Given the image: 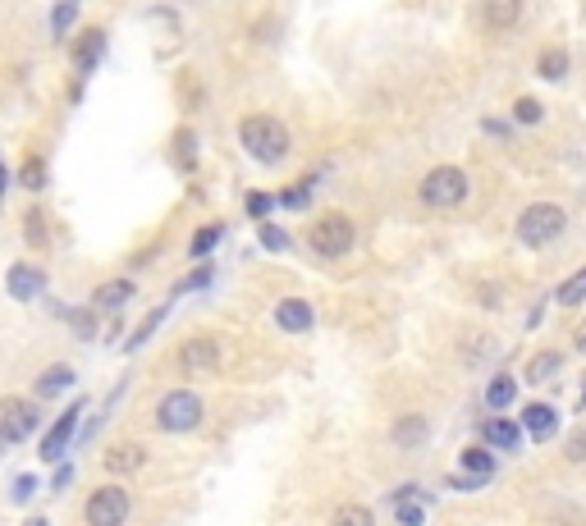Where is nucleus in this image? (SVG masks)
Here are the masks:
<instances>
[{
	"label": "nucleus",
	"instance_id": "obj_40",
	"mask_svg": "<svg viewBox=\"0 0 586 526\" xmlns=\"http://www.w3.org/2000/svg\"><path fill=\"white\" fill-rule=\"evenodd\" d=\"M5 183H10V179H5V165H0V197H5Z\"/></svg>",
	"mask_w": 586,
	"mask_h": 526
},
{
	"label": "nucleus",
	"instance_id": "obj_25",
	"mask_svg": "<svg viewBox=\"0 0 586 526\" xmlns=\"http://www.w3.org/2000/svg\"><path fill=\"white\" fill-rule=\"evenodd\" d=\"M330 526H376V517H371V508H362V504H344V508H335Z\"/></svg>",
	"mask_w": 586,
	"mask_h": 526
},
{
	"label": "nucleus",
	"instance_id": "obj_7",
	"mask_svg": "<svg viewBox=\"0 0 586 526\" xmlns=\"http://www.w3.org/2000/svg\"><path fill=\"white\" fill-rule=\"evenodd\" d=\"M37 430V408L28 398H0V440L23 444Z\"/></svg>",
	"mask_w": 586,
	"mask_h": 526
},
{
	"label": "nucleus",
	"instance_id": "obj_26",
	"mask_svg": "<svg viewBox=\"0 0 586 526\" xmlns=\"http://www.w3.org/2000/svg\"><path fill=\"white\" fill-rule=\"evenodd\" d=\"M133 298V284L129 280H115V284H101L97 289V307H124Z\"/></svg>",
	"mask_w": 586,
	"mask_h": 526
},
{
	"label": "nucleus",
	"instance_id": "obj_23",
	"mask_svg": "<svg viewBox=\"0 0 586 526\" xmlns=\"http://www.w3.org/2000/svg\"><path fill=\"white\" fill-rule=\"evenodd\" d=\"M536 74H541L545 83H559V78H568V51H545L541 60H536Z\"/></svg>",
	"mask_w": 586,
	"mask_h": 526
},
{
	"label": "nucleus",
	"instance_id": "obj_29",
	"mask_svg": "<svg viewBox=\"0 0 586 526\" xmlns=\"http://www.w3.org/2000/svg\"><path fill=\"white\" fill-rule=\"evenodd\" d=\"M19 183H23V188H33V193H37V188H46V165L37 161V156H28V161H23Z\"/></svg>",
	"mask_w": 586,
	"mask_h": 526
},
{
	"label": "nucleus",
	"instance_id": "obj_24",
	"mask_svg": "<svg viewBox=\"0 0 586 526\" xmlns=\"http://www.w3.org/2000/svg\"><path fill=\"white\" fill-rule=\"evenodd\" d=\"M220 238H225V229H220V225H202L193 234V243H188V252H193V257H211Z\"/></svg>",
	"mask_w": 586,
	"mask_h": 526
},
{
	"label": "nucleus",
	"instance_id": "obj_35",
	"mask_svg": "<svg viewBox=\"0 0 586 526\" xmlns=\"http://www.w3.org/2000/svg\"><path fill=\"white\" fill-rule=\"evenodd\" d=\"M174 151H179V161H184V165H193V161H197V142H193V133H179V147H174Z\"/></svg>",
	"mask_w": 586,
	"mask_h": 526
},
{
	"label": "nucleus",
	"instance_id": "obj_10",
	"mask_svg": "<svg viewBox=\"0 0 586 526\" xmlns=\"http://www.w3.org/2000/svg\"><path fill=\"white\" fill-rule=\"evenodd\" d=\"M138 467H147V449H142V444L124 440V444H110L106 449V472L110 476H129V472H138Z\"/></svg>",
	"mask_w": 586,
	"mask_h": 526
},
{
	"label": "nucleus",
	"instance_id": "obj_8",
	"mask_svg": "<svg viewBox=\"0 0 586 526\" xmlns=\"http://www.w3.org/2000/svg\"><path fill=\"white\" fill-rule=\"evenodd\" d=\"M179 366L188 376H202V371H216L220 366V344L211 334H197V339H184L179 344Z\"/></svg>",
	"mask_w": 586,
	"mask_h": 526
},
{
	"label": "nucleus",
	"instance_id": "obj_30",
	"mask_svg": "<svg viewBox=\"0 0 586 526\" xmlns=\"http://www.w3.org/2000/svg\"><path fill=\"white\" fill-rule=\"evenodd\" d=\"M261 243H266V252H289L293 238L284 234L280 225H261Z\"/></svg>",
	"mask_w": 586,
	"mask_h": 526
},
{
	"label": "nucleus",
	"instance_id": "obj_4",
	"mask_svg": "<svg viewBox=\"0 0 586 526\" xmlns=\"http://www.w3.org/2000/svg\"><path fill=\"white\" fill-rule=\"evenodd\" d=\"M417 197H422L431 211H449V206H458L467 197V174L458 170V165H435V170L422 179Z\"/></svg>",
	"mask_w": 586,
	"mask_h": 526
},
{
	"label": "nucleus",
	"instance_id": "obj_21",
	"mask_svg": "<svg viewBox=\"0 0 586 526\" xmlns=\"http://www.w3.org/2000/svg\"><path fill=\"white\" fill-rule=\"evenodd\" d=\"M513 398H518V380H513V376H495L486 385V408L500 412V408H509Z\"/></svg>",
	"mask_w": 586,
	"mask_h": 526
},
{
	"label": "nucleus",
	"instance_id": "obj_34",
	"mask_svg": "<svg viewBox=\"0 0 586 526\" xmlns=\"http://www.w3.org/2000/svg\"><path fill=\"white\" fill-rule=\"evenodd\" d=\"M207 284H211V266H197L193 275L179 284V289H184V293H197V289H207Z\"/></svg>",
	"mask_w": 586,
	"mask_h": 526
},
{
	"label": "nucleus",
	"instance_id": "obj_19",
	"mask_svg": "<svg viewBox=\"0 0 586 526\" xmlns=\"http://www.w3.org/2000/svg\"><path fill=\"white\" fill-rule=\"evenodd\" d=\"M559 366H564V357L554 353V348H545V353H536L532 362H527V371H522V376L532 380V385H545L550 376H559Z\"/></svg>",
	"mask_w": 586,
	"mask_h": 526
},
{
	"label": "nucleus",
	"instance_id": "obj_17",
	"mask_svg": "<svg viewBox=\"0 0 586 526\" xmlns=\"http://www.w3.org/2000/svg\"><path fill=\"white\" fill-rule=\"evenodd\" d=\"M458 467H463L467 476H481V481H490V476H495V453H490L486 444H472V449L458 453Z\"/></svg>",
	"mask_w": 586,
	"mask_h": 526
},
{
	"label": "nucleus",
	"instance_id": "obj_2",
	"mask_svg": "<svg viewBox=\"0 0 586 526\" xmlns=\"http://www.w3.org/2000/svg\"><path fill=\"white\" fill-rule=\"evenodd\" d=\"M568 229V211L554 202H532L527 211L518 215V225H513V234H518L522 247H545L554 243V238Z\"/></svg>",
	"mask_w": 586,
	"mask_h": 526
},
{
	"label": "nucleus",
	"instance_id": "obj_1",
	"mask_svg": "<svg viewBox=\"0 0 586 526\" xmlns=\"http://www.w3.org/2000/svg\"><path fill=\"white\" fill-rule=\"evenodd\" d=\"M239 138H243V151L261 165H275L289 156V129L275 115H248L239 124Z\"/></svg>",
	"mask_w": 586,
	"mask_h": 526
},
{
	"label": "nucleus",
	"instance_id": "obj_15",
	"mask_svg": "<svg viewBox=\"0 0 586 526\" xmlns=\"http://www.w3.org/2000/svg\"><path fill=\"white\" fill-rule=\"evenodd\" d=\"M101 51H106V33H101V28H87V33L74 42L78 74H92V69H97V60H101Z\"/></svg>",
	"mask_w": 586,
	"mask_h": 526
},
{
	"label": "nucleus",
	"instance_id": "obj_16",
	"mask_svg": "<svg viewBox=\"0 0 586 526\" xmlns=\"http://www.w3.org/2000/svg\"><path fill=\"white\" fill-rule=\"evenodd\" d=\"M481 440H486L490 449H518L522 426H513V421L495 417V421H486V426H481Z\"/></svg>",
	"mask_w": 586,
	"mask_h": 526
},
{
	"label": "nucleus",
	"instance_id": "obj_22",
	"mask_svg": "<svg viewBox=\"0 0 586 526\" xmlns=\"http://www.w3.org/2000/svg\"><path fill=\"white\" fill-rule=\"evenodd\" d=\"M69 385H74V366H51V371H42V380H37V394L51 398Z\"/></svg>",
	"mask_w": 586,
	"mask_h": 526
},
{
	"label": "nucleus",
	"instance_id": "obj_39",
	"mask_svg": "<svg viewBox=\"0 0 586 526\" xmlns=\"http://www.w3.org/2000/svg\"><path fill=\"white\" fill-rule=\"evenodd\" d=\"M573 344H577V353H586V321L577 325V334H573Z\"/></svg>",
	"mask_w": 586,
	"mask_h": 526
},
{
	"label": "nucleus",
	"instance_id": "obj_5",
	"mask_svg": "<svg viewBox=\"0 0 586 526\" xmlns=\"http://www.w3.org/2000/svg\"><path fill=\"white\" fill-rule=\"evenodd\" d=\"M307 243H312L316 257H344L348 247L358 243V229L348 215H321L312 229H307Z\"/></svg>",
	"mask_w": 586,
	"mask_h": 526
},
{
	"label": "nucleus",
	"instance_id": "obj_3",
	"mask_svg": "<svg viewBox=\"0 0 586 526\" xmlns=\"http://www.w3.org/2000/svg\"><path fill=\"white\" fill-rule=\"evenodd\" d=\"M156 426L165 435H188V430L202 426V398L193 389H170V394L156 403Z\"/></svg>",
	"mask_w": 586,
	"mask_h": 526
},
{
	"label": "nucleus",
	"instance_id": "obj_12",
	"mask_svg": "<svg viewBox=\"0 0 586 526\" xmlns=\"http://www.w3.org/2000/svg\"><path fill=\"white\" fill-rule=\"evenodd\" d=\"M518 19H522V0H486L481 5V23L490 33H509V28H518Z\"/></svg>",
	"mask_w": 586,
	"mask_h": 526
},
{
	"label": "nucleus",
	"instance_id": "obj_11",
	"mask_svg": "<svg viewBox=\"0 0 586 526\" xmlns=\"http://www.w3.org/2000/svg\"><path fill=\"white\" fill-rule=\"evenodd\" d=\"M5 284H10V298L19 302H33L37 293H42L46 275L37 266H28V261H19V266H10V275H5Z\"/></svg>",
	"mask_w": 586,
	"mask_h": 526
},
{
	"label": "nucleus",
	"instance_id": "obj_38",
	"mask_svg": "<svg viewBox=\"0 0 586 526\" xmlns=\"http://www.w3.org/2000/svg\"><path fill=\"white\" fill-rule=\"evenodd\" d=\"M28 238H33V243H42V238H46V229H42V220H37V215L28 220Z\"/></svg>",
	"mask_w": 586,
	"mask_h": 526
},
{
	"label": "nucleus",
	"instance_id": "obj_20",
	"mask_svg": "<svg viewBox=\"0 0 586 526\" xmlns=\"http://www.w3.org/2000/svg\"><path fill=\"white\" fill-rule=\"evenodd\" d=\"M554 302H559V307H577V302H586V266L573 270V275L554 289Z\"/></svg>",
	"mask_w": 586,
	"mask_h": 526
},
{
	"label": "nucleus",
	"instance_id": "obj_18",
	"mask_svg": "<svg viewBox=\"0 0 586 526\" xmlns=\"http://www.w3.org/2000/svg\"><path fill=\"white\" fill-rule=\"evenodd\" d=\"M426 435H431V426H426V417H399L394 421V444L399 449H417V444H426Z\"/></svg>",
	"mask_w": 586,
	"mask_h": 526
},
{
	"label": "nucleus",
	"instance_id": "obj_14",
	"mask_svg": "<svg viewBox=\"0 0 586 526\" xmlns=\"http://www.w3.org/2000/svg\"><path fill=\"white\" fill-rule=\"evenodd\" d=\"M312 307H307L303 298H284L280 307H275V325L280 330H289V334H303V330H312Z\"/></svg>",
	"mask_w": 586,
	"mask_h": 526
},
{
	"label": "nucleus",
	"instance_id": "obj_9",
	"mask_svg": "<svg viewBox=\"0 0 586 526\" xmlns=\"http://www.w3.org/2000/svg\"><path fill=\"white\" fill-rule=\"evenodd\" d=\"M522 430H527L536 444L554 440V430H559V412H554L550 403H527V408H522Z\"/></svg>",
	"mask_w": 586,
	"mask_h": 526
},
{
	"label": "nucleus",
	"instance_id": "obj_31",
	"mask_svg": "<svg viewBox=\"0 0 586 526\" xmlns=\"http://www.w3.org/2000/svg\"><path fill=\"white\" fill-rule=\"evenodd\" d=\"M243 206H248L252 220H266V215H271V206H275V197L271 193H248V202H243Z\"/></svg>",
	"mask_w": 586,
	"mask_h": 526
},
{
	"label": "nucleus",
	"instance_id": "obj_6",
	"mask_svg": "<svg viewBox=\"0 0 586 526\" xmlns=\"http://www.w3.org/2000/svg\"><path fill=\"white\" fill-rule=\"evenodd\" d=\"M83 517H87V526H124V517H129V490H120V485L92 490L83 504Z\"/></svg>",
	"mask_w": 586,
	"mask_h": 526
},
{
	"label": "nucleus",
	"instance_id": "obj_13",
	"mask_svg": "<svg viewBox=\"0 0 586 526\" xmlns=\"http://www.w3.org/2000/svg\"><path fill=\"white\" fill-rule=\"evenodd\" d=\"M78 412H83V403H74V408H69L65 417L55 421V430H51V435L42 440V458H46V462H55L60 453H65V444L74 440V430H78Z\"/></svg>",
	"mask_w": 586,
	"mask_h": 526
},
{
	"label": "nucleus",
	"instance_id": "obj_27",
	"mask_svg": "<svg viewBox=\"0 0 586 526\" xmlns=\"http://www.w3.org/2000/svg\"><path fill=\"white\" fill-rule=\"evenodd\" d=\"M74 19H78V5H74V0H60V5H55V14H51V33L65 37L69 28H74Z\"/></svg>",
	"mask_w": 586,
	"mask_h": 526
},
{
	"label": "nucleus",
	"instance_id": "obj_28",
	"mask_svg": "<svg viewBox=\"0 0 586 526\" xmlns=\"http://www.w3.org/2000/svg\"><path fill=\"white\" fill-rule=\"evenodd\" d=\"M513 119H518V124H541L545 106L536 97H518V106H513Z\"/></svg>",
	"mask_w": 586,
	"mask_h": 526
},
{
	"label": "nucleus",
	"instance_id": "obj_37",
	"mask_svg": "<svg viewBox=\"0 0 586 526\" xmlns=\"http://www.w3.org/2000/svg\"><path fill=\"white\" fill-rule=\"evenodd\" d=\"M486 133H495V138H509V124H500V119H486Z\"/></svg>",
	"mask_w": 586,
	"mask_h": 526
},
{
	"label": "nucleus",
	"instance_id": "obj_41",
	"mask_svg": "<svg viewBox=\"0 0 586 526\" xmlns=\"http://www.w3.org/2000/svg\"><path fill=\"white\" fill-rule=\"evenodd\" d=\"M582 408H586V394H582Z\"/></svg>",
	"mask_w": 586,
	"mask_h": 526
},
{
	"label": "nucleus",
	"instance_id": "obj_36",
	"mask_svg": "<svg viewBox=\"0 0 586 526\" xmlns=\"http://www.w3.org/2000/svg\"><path fill=\"white\" fill-rule=\"evenodd\" d=\"M399 522H403V526H422V522H426V513H422V508H413V504H408V508L399 504Z\"/></svg>",
	"mask_w": 586,
	"mask_h": 526
},
{
	"label": "nucleus",
	"instance_id": "obj_33",
	"mask_svg": "<svg viewBox=\"0 0 586 526\" xmlns=\"http://www.w3.org/2000/svg\"><path fill=\"white\" fill-rule=\"evenodd\" d=\"M568 462H586V426H577L568 435Z\"/></svg>",
	"mask_w": 586,
	"mask_h": 526
},
{
	"label": "nucleus",
	"instance_id": "obj_32",
	"mask_svg": "<svg viewBox=\"0 0 586 526\" xmlns=\"http://www.w3.org/2000/svg\"><path fill=\"white\" fill-rule=\"evenodd\" d=\"M69 321H74V334H78V339H97V316H92V312H74Z\"/></svg>",
	"mask_w": 586,
	"mask_h": 526
}]
</instances>
